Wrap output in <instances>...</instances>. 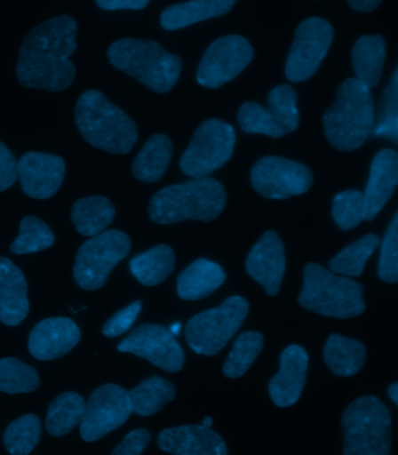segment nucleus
<instances>
[{"mask_svg": "<svg viewBox=\"0 0 398 455\" xmlns=\"http://www.w3.org/2000/svg\"><path fill=\"white\" fill-rule=\"evenodd\" d=\"M226 278V272L218 263L204 259H196L178 277V296L184 300L204 299L219 289Z\"/></svg>", "mask_w": 398, "mask_h": 455, "instance_id": "23", "label": "nucleus"}, {"mask_svg": "<svg viewBox=\"0 0 398 455\" xmlns=\"http://www.w3.org/2000/svg\"><path fill=\"white\" fill-rule=\"evenodd\" d=\"M345 455H388L392 416L378 397L362 396L345 410L341 419Z\"/></svg>", "mask_w": 398, "mask_h": 455, "instance_id": "7", "label": "nucleus"}, {"mask_svg": "<svg viewBox=\"0 0 398 455\" xmlns=\"http://www.w3.org/2000/svg\"><path fill=\"white\" fill-rule=\"evenodd\" d=\"M374 99L370 89L355 77L340 85L337 100L323 116L327 140L338 151L358 150L373 132Z\"/></svg>", "mask_w": 398, "mask_h": 455, "instance_id": "4", "label": "nucleus"}, {"mask_svg": "<svg viewBox=\"0 0 398 455\" xmlns=\"http://www.w3.org/2000/svg\"><path fill=\"white\" fill-rule=\"evenodd\" d=\"M333 38V26L329 21L308 18L301 22L286 61V77L299 84L314 76L329 53Z\"/></svg>", "mask_w": 398, "mask_h": 455, "instance_id": "12", "label": "nucleus"}, {"mask_svg": "<svg viewBox=\"0 0 398 455\" xmlns=\"http://www.w3.org/2000/svg\"><path fill=\"white\" fill-rule=\"evenodd\" d=\"M40 379L36 369L25 362L6 357L0 360V391L5 394H28L38 389Z\"/></svg>", "mask_w": 398, "mask_h": 455, "instance_id": "35", "label": "nucleus"}, {"mask_svg": "<svg viewBox=\"0 0 398 455\" xmlns=\"http://www.w3.org/2000/svg\"><path fill=\"white\" fill-rule=\"evenodd\" d=\"M236 133L229 123L208 119L199 125L180 159L182 173L191 178L210 177L232 158Z\"/></svg>", "mask_w": 398, "mask_h": 455, "instance_id": "9", "label": "nucleus"}, {"mask_svg": "<svg viewBox=\"0 0 398 455\" xmlns=\"http://www.w3.org/2000/svg\"><path fill=\"white\" fill-rule=\"evenodd\" d=\"M251 179L256 192L270 200L301 196L314 184V174L307 166L276 156H264L256 162Z\"/></svg>", "mask_w": 398, "mask_h": 455, "instance_id": "11", "label": "nucleus"}, {"mask_svg": "<svg viewBox=\"0 0 398 455\" xmlns=\"http://www.w3.org/2000/svg\"><path fill=\"white\" fill-rule=\"evenodd\" d=\"M18 180V162L6 145L0 143V192L12 188Z\"/></svg>", "mask_w": 398, "mask_h": 455, "instance_id": "44", "label": "nucleus"}, {"mask_svg": "<svg viewBox=\"0 0 398 455\" xmlns=\"http://www.w3.org/2000/svg\"><path fill=\"white\" fill-rule=\"evenodd\" d=\"M308 368V354L303 347L289 346L281 356L278 374L271 379L269 394L279 408H289L303 393Z\"/></svg>", "mask_w": 398, "mask_h": 455, "instance_id": "20", "label": "nucleus"}, {"mask_svg": "<svg viewBox=\"0 0 398 455\" xmlns=\"http://www.w3.org/2000/svg\"><path fill=\"white\" fill-rule=\"evenodd\" d=\"M40 438L39 418L36 415H25L7 427L3 442L10 454L28 455L38 445Z\"/></svg>", "mask_w": 398, "mask_h": 455, "instance_id": "36", "label": "nucleus"}, {"mask_svg": "<svg viewBox=\"0 0 398 455\" xmlns=\"http://www.w3.org/2000/svg\"><path fill=\"white\" fill-rule=\"evenodd\" d=\"M116 209L107 197L94 196L77 200L72 208L76 230L87 237L103 233L113 223Z\"/></svg>", "mask_w": 398, "mask_h": 455, "instance_id": "29", "label": "nucleus"}, {"mask_svg": "<svg viewBox=\"0 0 398 455\" xmlns=\"http://www.w3.org/2000/svg\"><path fill=\"white\" fill-rule=\"evenodd\" d=\"M323 360L333 374L349 378L358 374L366 363V347L354 339L332 334L323 348Z\"/></svg>", "mask_w": 398, "mask_h": 455, "instance_id": "27", "label": "nucleus"}, {"mask_svg": "<svg viewBox=\"0 0 398 455\" xmlns=\"http://www.w3.org/2000/svg\"><path fill=\"white\" fill-rule=\"evenodd\" d=\"M386 55V43L382 36H363L352 51V65L356 80L366 87H377L381 81Z\"/></svg>", "mask_w": 398, "mask_h": 455, "instance_id": "25", "label": "nucleus"}, {"mask_svg": "<svg viewBox=\"0 0 398 455\" xmlns=\"http://www.w3.org/2000/svg\"><path fill=\"white\" fill-rule=\"evenodd\" d=\"M176 267V255L166 244L141 252L130 260L133 277L145 286H155L169 278Z\"/></svg>", "mask_w": 398, "mask_h": 455, "instance_id": "28", "label": "nucleus"}, {"mask_svg": "<svg viewBox=\"0 0 398 455\" xmlns=\"http://www.w3.org/2000/svg\"><path fill=\"white\" fill-rule=\"evenodd\" d=\"M332 216L342 231L354 229L364 221V197L360 190L349 189L333 199Z\"/></svg>", "mask_w": 398, "mask_h": 455, "instance_id": "38", "label": "nucleus"}, {"mask_svg": "<svg viewBox=\"0 0 398 455\" xmlns=\"http://www.w3.org/2000/svg\"><path fill=\"white\" fill-rule=\"evenodd\" d=\"M245 267L249 275L264 287L267 294L277 296L286 267L284 244L276 231L269 230L260 237L249 253Z\"/></svg>", "mask_w": 398, "mask_h": 455, "instance_id": "17", "label": "nucleus"}, {"mask_svg": "<svg viewBox=\"0 0 398 455\" xmlns=\"http://www.w3.org/2000/svg\"><path fill=\"white\" fill-rule=\"evenodd\" d=\"M242 132L251 134H264L271 138H281L283 133L267 108L256 102L242 104L237 114Z\"/></svg>", "mask_w": 398, "mask_h": 455, "instance_id": "39", "label": "nucleus"}, {"mask_svg": "<svg viewBox=\"0 0 398 455\" xmlns=\"http://www.w3.org/2000/svg\"><path fill=\"white\" fill-rule=\"evenodd\" d=\"M173 155V145L166 134H154L148 138L133 160V177L141 182L154 184L163 178Z\"/></svg>", "mask_w": 398, "mask_h": 455, "instance_id": "26", "label": "nucleus"}, {"mask_svg": "<svg viewBox=\"0 0 398 455\" xmlns=\"http://www.w3.org/2000/svg\"><path fill=\"white\" fill-rule=\"evenodd\" d=\"M397 70L393 80L386 88L382 100V113L378 119L375 136L393 138L397 140Z\"/></svg>", "mask_w": 398, "mask_h": 455, "instance_id": "41", "label": "nucleus"}, {"mask_svg": "<svg viewBox=\"0 0 398 455\" xmlns=\"http://www.w3.org/2000/svg\"><path fill=\"white\" fill-rule=\"evenodd\" d=\"M379 244H381V240L378 235H366L354 243L346 247L330 260V271L337 275H347V277H359L362 275L367 260L370 259Z\"/></svg>", "mask_w": 398, "mask_h": 455, "instance_id": "32", "label": "nucleus"}, {"mask_svg": "<svg viewBox=\"0 0 398 455\" xmlns=\"http://www.w3.org/2000/svg\"><path fill=\"white\" fill-rule=\"evenodd\" d=\"M226 204L227 193L221 182L211 177L193 178L155 193L148 204V215L157 225L187 220L211 222L221 215Z\"/></svg>", "mask_w": 398, "mask_h": 455, "instance_id": "2", "label": "nucleus"}, {"mask_svg": "<svg viewBox=\"0 0 398 455\" xmlns=\"http://www.w3.org/2000/svg\"><path fill=\"white\" fill-rule=\"evenodd\" d=\"M65 175V160L51 153L28 152L18 162L21 188L32 199H50L60 189Z\"/></svg>", "mask_w": 398, "mask_h": 455, "instance_id": "16", "label": "nucleus"}, {"mask_svg": "<svg viewBox=\"0 0 398 455\" xmlns=\"http://www.w3.org/2000/svg\"><path fill=\"white\" fill-rule=\"evenodd\" d=\"M151 0H95L100 9L106 11L144 10Z\"/></svg>", "mask_w": 398, "mask_h": 455, "instance_id": "45", "label": "nucleus"}, {"mask_svg": "<svg viewBox=\"0 0 398 455\" xmlns=\"http://www.w3.org/2000/svg\"><path fill=\"white\" fill-rule=\"evenodd\" d=\"M29 311L28 282L20 267L0 256V322L14 327Z\"/></svg>", "mask_w": 398, "mask_h": 455, "instance_id": "22", "label": "nucleus"}, {"mask_svg": "<svg viewBox=\"0 0 398 455\" xmlns=\"http://www.w3.org/2000/svg\"><path fill=\"white\" fill-rule=\"evenodd\" d=\"M248 315L249 304L243 297L227 298L218 307L189 320L185 327L186 341L199 355H217L237 333Z\"/></svg>", "mask_w": 398, "mask_h": 455, "instance_id": "8", "label": "nucleus"}, {"mask_svg": "<svg viewBox=\"0 0 398 455\" xmlns=\"http://www.w3.org/2000/svg\"><path fill=\"white\" fill-rule=\"evenodd\" d=\"M54 242L53 231L47 223L36 216L28 215L21 220L20 234L11 244V251L16 255L39 252L51 248Z\"/></svg>", "mask_w": 398, "mask_h": 455, "instance_id": "37", "label": "nucleus"}, {"mask_svg": "<svg viewBox=\"0 0 398 455\" xmlns=\"http://www.w3.org/2000/svg\"><path fill=\"white\" fill-rule=\"evenodd\" d=\"M378 275L381 281L388 284L398 282V212L394 216L381 243Z\"/></svg>", "mask_w": 398, "mask_h": 455, "instance_id": "40", "label": "nucleus"}, {"mask_svg": "<svg viewBox=\"0 0 398 455\" xmlns=\"http://www.w3.org/2000/svg\"><path fill=\"white\" fill-rule=\"evenodd\" d=\"M81 331L72 319L59 316L43 320L33 328L28 350L40 361L59 359L80 342Z\"/></svg>", "mask_w": 398, "mask_h": 455, "instance_id": "18", "label": "nucleus"}, {"mask_svg": "<svg viewBox=\"0 0 398 455\" xmlns=\"http://www.w3.org/2000/svg\"><path fill=\"white\" fill-rule=\"evenodd\" d=\"M180 331H181V323H173L172 326H171V328H170V331H171V333H172L174 335V337H178V335L180 334Z\"/></svg>", "mask_w": 398, "mask_h": 455, "instance_id": "48", "label": "nucleus"}, {"mask_svg": "<svg viewBox=\"0 0 398 455\" xmlns=\"http://www.w3.org/2000/svg\"><path fill=\"white\" fill-rule=\"evenodd\" d=\"M158 446L163 452L176 455H227L225 440L211 427L184 425L160 432Z\"/></svg>", "mask_w": 398, "mask_h": 455, "instance_id": "19", "label": "nucleus"}, {"mask_svg": "<svg viewBox=\"0 0 398 455\" xmlns=\"http://www.w3.org/2000/svg\"><path fill=\"white\" fill-rule=\"evenodd\" d=\"M203 427H213V419H211V417H206L203 420Z\"/></svg>", "mask_w": 398, "mask_h": 455, "instance_id": "49", "label": "nucleus"}, {"mask_svg": "<svg viewBox=\"0 0 398 455\" xmlns=\"http://www.w3.org/2000/svg\"><path fill=\"white\" fill-rule=\"evenodd\" d=\"M77 24L68 14L52 18L33 28L20 50L18 82L25 88L66 91L76 76L70 57L76 51Z\"/></svg>", "mask_w": 398, "mask_h": 455, "instance_id": "1", "label": "nucleus"}, {"mask_svg": "<svg viewBox=\"0 0 398 455\" xmlns=\"http://www.w3.org/2000/svg\"><path fill=\"white\" fill-rule=\"evenodd\" d=\"M363 286L342 277L317 263L304 268V285L299 304L307 311L337 319H351L366 311Z\"/></svg>", "mask_w": 398, "mask_h": 455, "instance_id": "6", "label": "nucleus"}, {"mask_svg": "<svg viewBox=\"0 0 398 455\" xmlns=\"http://www.w3.org/2000/svg\"><path fill=\"white\" fill-rule=\"evenodd\" d=\"M151 442L150 432L145 428H137L125 435L113 451L115 455H139L144 452Z\"/></svg>", "mask_w": 398, "mask_h": 455, "instance_id": "43", "label": "nucleus"}, {"mask_svg": "<svg viewBox=\"0 0 398 455\" xmlns=\"http://www.w3.org/2000/svg\"><path fill=\"white\" fill-rule=\"evenodd\" d=\"M388 396L394 402V404L398 405V383H394L388 387Z\"/></svg>", "mask_w": 398, "mask_h": 455, "instance_id": "47", "label": "nucleus"}, {"mask_svg": "<svg viewBox=\"0 0 398 455\" xmlns=\"http://www.w3.org/2000/svg\"><path fill=\"white\" fill-rule=\"evenodd\" d=\"M271 117L276 123L283 136L295 132L299 126V111L297 108V92L289 84L278 85L267 96Z\"/></svg>", "mask_w": 398, "mask_h": 455, "instance_id": "34", "label": "nucleus"}, {"mask_svg": "<svg viewBox=\"0 0 398 455\" xmlns=\"http://www.w3.org/2000/svg\"><path fill=\"white\" fill-rule=\"evenodd\" d=\"M117 349L143 357L167 372L180 371L185 363L180 343L170 330L160 324H141L117 346Z\"/></svg>", "mask_w": 398, "mask_h": 455, "instance_id": "15", "label": "nucleus"}, {"mask_svg": "<svg viewBox=\"0 0 398 455\" xmlns=\"http://www.w3.org/2000/svg\"><path fill=\"white\" fill-rule=\"evenodd\" d=\"M398 182L397 152L385 148L377 153L370 166L364 197V220L373 221L395 193Z\"/></svg>", "mask_w": 398, "mask_h": 455, "instance_id": "21", "label": "nucleus"}, {"mask_svg": "<svg viewBox=\"0 0 398 455\" xmlns=\"http://www.w3.org/2000/svg\"><path fill=\"white\" fill-rule=\"evenodd\" d=\"M131 249V241L121 230H104L81 245L74 266V278L85 291L100 289L110 272L124 259Z\"/></svg>", "mask_w": 398, "mask_h": 455, "instance_id": "10", "label": "nucleus"}, {"mask_svg": "<svg viewBox=\"0 0 398 455\" xmlns=\"http://www.w3.org/2000/svg\"><path fill=\"white\" fill-rule=\"evenodd\" d=\"M132 413L129 391L117 384H104L96 389L84 406L80 434L84 442H96L117 430Z\"/></svg>", "mask_w": 398, "mask_h": 455, "instance_id": "14", "label": "nucleus"}, {"mask_svg": "<svg viewBox=\"0 0 398 455\" xmlns=\"http://www.w3.org/2000/svg\"><path fill=\"white\" fill-rule=\"evenodd\" d=\"M382 0H348L349 6L358 12L370 13L381 5Z\"/></svg>", "mask_w": 398, "mask_h": 455, "instance_id": "46", "label": "nucleus"}, {"mask_svg": "<svg viewBox=\"0 0 398 455\" xmlns=\"http://www.w3.org/2000/svg\"><path fill=\"white\" fill-rule=\"evenodd\" d=\"M107 59L115 68L136 78L152 92L172 91L181 76L182 61L152 40L124 38L107 48Z\"/></svg>", "mask_w": 398, "mask_h": 455, "instance_id": "5", "label": "nucleus"}, {"mask_svg": "<svg viewBox=\"0 0 398 455\" xmlns=\"http://www.w3.org/2000/svg\"><path fill=\"white\" fill-rule=\"evenodd\" d=\"M76 123L87 143L114 155H126L139 140L135 122L94 89L77 100Z\"/></svg>", "mask_w": 398, "mask_h": 455, "instance_id": "3", "label": "nucleus"}, {"mask_svg": "<svg viewBox=\"0 0 398 455\" xmlns=\"http://www.w3.org/2000/svg\"><path fill=\"white\" fill-rule=\"evenodd\" d=\"M177 389L170 380L152 376L143 380L135 389L129 391L132 412L143 417H150L176 398Z\"/></svg>", "mask_w": 398, "mask_h": 455, "instance_id": "30", "label": "nucleus"}, {"mask_svg": "<svg viewBox=\"0 0 398 455\" xmlns=\"http://www.w3.org/2000/svg\"><path fill=\"white\" fill-rule=\"evenodd\" d=\"M84 399L76 393H63L52 402L46 418L47 431L54 436L69 434L81 423Z\"/></svg>", "mask_w": 398, "mask_h": 455, "instance_id": "31", "label": "nucleus"}, {"mask_svg": "<svg viewBox=\"0 0 398 455\" xmlns=\"http://www.w3.org/2000/svg\"><path fill=\"white\" fill-rule=\"evenodd\" d=\"M237 0H191L167 7L160 16L166 31H177L196 22L222 17L232 11Z\"/></svg>", "mask_w": 398, "mask_h": 455, "instance_id": "24", "label": "nucleus"}, {"mask_svg": "<svg viewBox=\"0 0 398 455\" xmlns=\"http://www.w3.org/2000/svg\"><path fill=\"white\" fill-rule=\"evenodd\" d=\"M140 300L135 301L125 308L115 313L106 323H104L102 333L107 338H116L124 334L136 323L141 312Z\"/></svg>", "mask_w": 398, "mask_h": 455, "instance_id": "42", "label": "nucleus"}, {"mask_svg": "<svg viewBox=\"0 0 398 455\" xmlns=\"http://www.w3.org/2000/svg\"><path fill=\"white\" fill-rule=\"evenodd\" d=\"M252 59L254 48L243 36H222L204 52L196 72V81L208 89L222 87L235 80Z\"/></svg>", "mask_w": 398, "mask_h": 455, "instance_id": "13", "label": "nucleus"}, {"mask_svg": "<svg viewBox=\"0 0 398 455\" xmlns=\"http://www.w3.org/2000/svg\"><path fill=\"white\" fill-rule=\"evenodd\" d=\"M264 346L262 333L256 331H245L236 339L228 360L223 365V374L228 379H240L251 369L258 359Z\"/></svg>", "mask_w": 398, "mask_h": 455, "instance_id": "33", "label": "nucleus"}]
</instances>
